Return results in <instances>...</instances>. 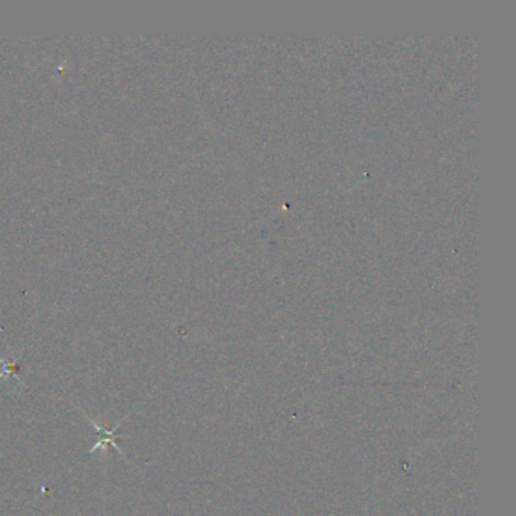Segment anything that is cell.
Wrapping results in <instances>:
<instances>
[{"mask_svg": "<svg viewBox=\"0 0 516 516\" xmlns=\"http://www.w3.org/2000/svg\"><path fill=\"white\" fill-rule=\"evenodd\" d=\"M81 412H82V415L86 418V421H90V423H91V425L94 427V430L97 432V435H99V439H97V442L94 444V446H93V449L90 450V454H94L97 450H102V451H103V454L106 456V454H108V449H110V446H114V449H115L117 451H119V453L124 457L126 461H129V459H128V456H126V453L120 449V445L117 444V437H119V436H117V430H119V428L121 427V424L126 421V418H128V416H124L120 423H117V424H115V427L110 428V427H105V425L99 424L97 421H94L93 418H90L88 415H86V412H84V411H82V409H81Z\"/></svg>", "mask_w": 516, "mask_h": 516, "instance_id": "6da1fadb", "label": "cell"}, {"mask_svg": "<svg viewBox=\"0 0 516 516\" xmlns=\"http://www.w3.org/2000/svg\"><path fill=\"white\" fill-rule=\"evenodd\" d=\"M20 357L15 360H5L0 357V378H15L18 385H22L20 378Z\"/></svg>", "mask_w": 516, "mask_h": 516, "instance_id": "7a4b0ae2", "label": "cell"}]
</instances>
